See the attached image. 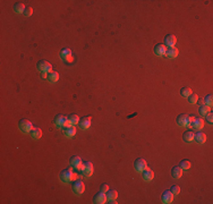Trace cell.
Listing matches in <instances>:
<instances>
[{
	"label": "cell",
	"mask_w": 213,
	"mask_h": 204,
	"mask_svg": "<svg viewBox=\"0 0 213 204\" xmlns=\"http://www.w3.org/2000/svg\"><path fill=\"white\" fill-rule=\"evenodd\" d=\"M59 178L62 183H72L75 179H77V175L70 170V169H65L59 174Z\"/></svg>",
	"instance_id": "1"
},
{
	"label": "cell",
	"mask_w": 213,
	"mask_h": 204,
	"mask_svg": "<svg viewBox=\"0 0 213 204\" xmlns=\"http://www.w3.org/2000/svg\"><path fill=\"white\" fill-rule=\"evenodd\" d=\"M195 117L193 116H189V115H185V113H181V115H179V116L177 117V124H178V126H180V127H186V128H189L191 127V124H192L193 119H194Z\"/></svg>",
	"instance_id": "2"
},
{
	"label": "cell",
	"mask_w": 213,
	"mask_h": 204,
	"mask_svg": "<svg viewBox=\"0 0 213 204\" xmlns=\"http://www.w3.org/2000/svg\"><path fill=\"white\" fill-rule=\"evenodd\" d=\"M72 191L75 195L81 196L85 191V186L81 179H75L74 182H72Z\"/></svg>",
	"instance_id": "3"
},
{
	"label": "cell",
	"mask_w": 213,
	"mask_h": 204,
	"mask_svg": "<svg viewBox=\"0 0 213 204\" xmlns=\"http://www.w3.org/2000/svg\"><path fill=\"white\" fill-rule=\"evenodd\" d=\"M53 124H55L56 127L61 128V129H64L65 127L70 125L68 118L66 116H64V115H57L55 117V119H53Z\"/></svg>",
	"instance_id": "4"
},
{
	"label": "cell",
	"mask_w": 213,
	"mask_h": 204,
	"mask_svg": "<svg viewBox=\"0 0 213 204\" xmlns=\"http://www.w3.org/2000/svg\"><path fill=\"white\" fill-rule=\"evenodd\" d=\"M18 128L21 129L22 133L28 134V133H31V131H32L34 127L30 120H27V119H22V120H19V122H18Z\"/></svg>",
	"instance_id": "5"
},
{
	"label": "cell",
	"mask_w": 213,
	"mask_h": 204,
	"mask_svg": "<svg viewBox=\"0 0 213 204\" xmlns=\"http://www.w3.org/2000/svg\"><path fill=\"white\" fill-rule=\"evenodd\" d=\"M69 165L72 168H74L75 170H77L81 174V171H82V167H83V161L81 157L78 156H74L69 159Z\"/></svg>",
	"instance_id": "6"
},
{
	"label": "cell",
	"mask_w": 213,
	"mask_h": 204,
	"mask_svg": "<svg viewBox=\"0 0 213 204\" xmlns=\"http://www.w3.org/2000/svg\"><path fill=\"white\" fill-rule=\"evenodd\" d=\"M93 171H94V168H93V163L90 161H85L83 162V167H82V171L81 174L85 177H91L93 175Z\"/></svg>",
	"instance_id": "7"
},
{
	"label": "cell",
	"mask_w": 213,
	"mask_h": 204,
	"mask_svg": "<svg viewBox=\"0 0 213 204\" xmlns=\"http://www.w3.org/2000/svg\"><path fill=\"white\" fill-rule=\"evenodd\" d=\"M37 67L39 69V72H41V73L49 74L52 70V65L47 60H40L37 64Z\"/></svg>",
	"instance_id": "8"
},
{
	"label": "cell",
	"mask_w": 213,
	"mask_h": 204,
	"mask_svg": "<svg viewBox=\"0 0 213 204\" xmlns=\"http://www.w3.org/2000/svg\"><path fill=\"white\" fill-rule=\"evenodd\" d=\"M147 168V163L143 158H138L134 161V169L137 172H142Z\"/></svg>",
	"instance_id": "9"
},
{
	"label": "cell",
	"mask_w": 213,
	"mask_h": 204,
	"mask_svg": "<svg viewBox=\"0 0 213 204\" xmlns=\"http://www.w3.org/2000/svg\"><path fill=\"white\" fill-rule=\"evenodd\" d=\"M91 122H92V118L90 116H85V117H82V118H79V122L78 125L81 127V129H88V128L91 127Z\"/></svg>",
	"instance_id": "10"
},
{
	"label": "cell",
	"mask_w": 213,
	"mask_h": 204,
	"mask_svg": "<svg viewBox=\"0 0 213 204\" xmlns=\"http://www.w3.org/2000/svg\"><path fill=\"white\" fill-rule=\"evenodd\" d=\"M174 201V194L171 193L170 189H167L165 192L162 193L161 195V202L163 204H169V203H172Z\"/></svg>",
	"instance_id": "11"
},
{
	"label": "cell",
	"mask_w": 213,
	"mask_h": 204,
	"mask_svg": "<svg viewBox=\"0 0 213 204\" xmlns=\"http://www.w3.org/2000/svg\"><path fill=\"white\" fill-rule=\"evenodd\" d=\"M204 124H205V120L201 117H197V118L193 119L192 124H191V127L193 129H196V131H201L202 128L204 127Z\"/></svg>",
	"instance_id": "12"
},
{
	"label": "cell",
	"mask_w": 213,
	"mask_h": 204,
	"mask_svg": "<svg viewBox=\"0 0 213 204\" xmlns=\"http://www.w3.org/2000/svg\"><path fill=\"white\" fill-rule=\"evenodd\" d=\"M93 203L95 204H104L106 203V195L103 192H99L93 197Z\"/></svg>",
	"instance_id": "13"
},
{
	"label": "cell",
	"mask_w": 213,
	"mask_h": 204,
	"mask_svg": "<svg viewBox=\"0 0 213 204\" xmlns=\"http://www.w3.org/2000/svg\"><path fill=\"white\" fill-rule=\"evenodd\" d=\"M177 43V37H175L174 34H167L165 37V46L168 48L175 47V44Z\"/></svg>",
	"instance_id": "14"
},
{
	"label": "cell",
	"mask_w": 213,
	"mask_h": 204,
	"mask_svg": "<svg viewBox=\"0 0 213 204\" xmlns=\"http://www.w3.org/2000/svg\"><path fill=\"white\" fill-rule=\"evenodd\" d=\"M166 51H167V47L163 44V43H158L156 46L154 47V53L159 57H163L166 56Z\"/></svg>",
	"instance_id": "15"
},
{
	"label": "cell",
	"mask_w": 213,
	"mask_h": 204,
	"mask_svg": "<svg viewBox=\"0 0 213 204\" xmlns=\"http://www.w3.org/2000/svg\"><path fill=\"white\" fill-rule=\"evenodd\" d=\"M62 131H64V135L66 137H68V138H72V137L75 136V134H76V127L74 125L67 126V127H65Z\"/></svg>",
	"instance_id": "16"
},
{
	"label": "cell",
	"mask_w": 213,
	"mask_h": 204,
	"mask_svg": "<svg viewBox=\"0 0 213 204\" xmlns=\"http://www.w3.org/2000/svg\"><path fill=\"white\" fill-rule=\"evenodd\" d=\"M194 141L196 142L197 144H203L205 143V141H206V135L204 134L203 132L201 131H197L196 133L194 134Z\"/></svg>",
	"instance_id": "17"
},
{
	"label": "cell",
	"mask_w": 213,
	"mask_h": 204,
	"mask_svg": "<svg viewBox=\"0 0 213 204\" xmlns=\"http://www.w3.org/2000/svg\"><path fill=\"white\" fill-rule=\"evenodd\" d=\"M141 174H142V178H143L145 182H151V180L154 178V171L149 169V168H146L145 170L142 171Z\"/></svg>",
	"instance_id": "18"
},
{
	"label": "cell",
	"mask_w": 213,
	"mask_h": 204,
	"mask_svg": "<svg viewBox=\"0 0 213 204\" xmlns=\"http://www.w3.org/2000/svg\"><path fill=\"white\" fill-rule=\"evenodd\" d=\"M179 51H178V49L175 48V47H171V48H167V51H166V57L170 59H174L176 58L177 56H178Z\"/></svg>",
	"instance_id": "19"
},
{
	"label": "cell",
	"mask_w": 213,
	"mask_h": 204,
	"mask_svg": "<svg viewBox=\"0 0 213 204\" xmlns=\"http://www.w3.org/2000/svg\"><path fill=\"white\" fill-rule=\"evenodd\" d=\"M171 176L176 178V179H179L183 176V169L179 167V166H175L172 169H171Z\"/></svg>",
	"instance_id": "20"
},
{
	"label": "cell",
	"mask_w": 213,
	"mask_h": 204,
	"mask_svg": "<svg viewBox=\"0 0 213 204\" xmlns=\"http://www.w3.org/2000/svg\"><path fill=\"white\" fill-rule=\"evenodd\" d=\"M31 137L33 138V140H40L41 137H42V131H41V128L39 127H34L30 133Z\"/></svg>",
	"instance_id": "21"
},
{
	"label": "cell",
	"mask_w": 213,
	"mask_h": 204,
	"mask_svg": "<svg viewBox=\"0 0 213 204\" xmlns=\"http://www.w3.org/2000/svg\"><path fill=\"white\" fill-rule=\"evenodd\" d=\"M194 134L195 133L193 131H186L183 134L184 142H186V143H191V142H193V141H194Z\"/></svg>",
	"instance_id": "22"
},
{
	"label": "cell",
	"mask_w": 213,
	"mask_h": 204,
	"mask_svg": "<svg viewBox=\"0 0 213 204\" xmlns=\"http://www.w3.org/2000/svg\"><path fill=\"white\" fill-rule=\"evenodd\" d=\"M72 55H73V53H72V51H70V49H68V48L61 49L60 52H59V56H60V58L62 59L64 61L67 60V59L69 58Z\"/></svg>",
	"instance_id": "23"
},
{
	"label": "cell",
	"mask_w": 213,
	"mask_h": 204,
	"mask_svg": "<svg viewBox=\"0 0 213 204\" xmlns=\"http://www.w3.org/2000/svg\"><path fill=\"white\" fill-rule=\"evenodd\" d=\"M50 83H56L58 82L59 79V74L58 72H56V70H51L50 73L48 74V78H47Z\"/></svg>",
	"instance_id": "24"
},
{
	"label": "cell",
	"mask_w": 213,
	"mask_h": 204,
	"mask_svg": "<svg viewBox=\"0 0 213 204\" xmlns=\"http://www.w3.org/2000/svg\"><path fill=\"white\" fill-rule=\"evenodd\" d=\"M106 201L117 200V197H118V192L115 191V189H109V191L106 193Z\"/></svg>",
	"instance_id": "25"
},
{
	"label": "cell",
	"mask_w": 213,
	"mask_h": 204,
	"mask_svg": "<svg viewBox=\"0 0 213 204\" xmlns=\"http://www.w3.org/2000/svg\"><path fill=\"white\" fill-rule=\"evenodd\" d=\"M25 8H26V7L24 6V3H22V2H17L14 5V12H15L16 14H22V12H24Z\"/></svg>",
	"instance_id": "26"
},
{
	"label": "cell",
	"mask_w": 213,
	"mask_h": 204,
	"mask_svg": "<svg viewBox=\"0 0 213 204\" xmlns=\"http://www.w3.org/2000/svg\"><path fill=\"white\" fill-rule=\"evenodd\" d=\"M198 111H200V113H201L202 116H205V115H207L211 111V107H209L206 104H203V106H200Z\"/></svg>",
	"instance_id": "27"
},
{
	"label": "cell",
	"mask_w": 213,
	"mask_h": 204,
	"mask_svg": "<svg viewBox=\"0 0 213 204\" xmlns=\"http://www.w3.org/2000/svg\"><path fill=\"white\" fill-rule=\"evenodd\" d=\"M179 93H180V95H181L183 97H188L189 95L192 94L193 92H192V88H189V87H187V86H186V87H183L181 90H180Z\"/></svg>",
	"instance_id": "28"
},
{
	"label": "cell",
	"mask_w": 213,
	"mask_h": 204,
	"mask_svg": "<svg viewBox=\"0 0 213 204\" xmlns=\"http://www.w3.org/2000/svg\"><path fill=\"white\" fill-rule=\"evenodd\" d=\"M68 120H69L70 125H77L79 122V117L77 116V115H75V113H73V115H70L69 117H68Z\"/></svg>",
	"instance_id": "29"
},
{
	"label": "cell",
	"mask_w": 213,
	"mask_h": 204,
	"mask_svg": "<svg viewBox=\"0 0 213 204\" xmlns=\"http://www.w3.org/2000/svg\"><path fill=\"white\" fill-rule=\"evenodd\" d=\"M179 167L181 168L183 170H188L189 168L192 167V163H191V161H188V160H183V161H180Z\"/></svg>",
	"instance_id": "30"
},
{
	"label": "cell",
	"mask_w": 213,
	"mask_h": 204,
	"mask_svg": "<svg viewBox=\"0 0 213 204\" xmlns=\"http://www.w3.org/2000/svg\"><path fill=\"white\" fill-rule=\"evenodd\" d=\"M204 103L209 106V107H212L213 104V95L212 94H207L206 97H204Z\"/></svg>",
	"instance_id": "31"
},
{
	"label": "cell",
	"mask_w": 213,
	"mask_h": 204,
	"mask_svg": "<svg viewBox=\"0 0 213 204\" xmlns=\"http://www.w3.org/2000/svg\"><path fill=\"white\" fill-rule=\"evenodd\" d=\"M188 102L191 104H195L196 102H197V100H198V97H197V94H195V93H192V94L189 95L188 97Z\"/></svg>",
	"instance_id": "32"
},
{
	"label": "cell",
	"mask_w": 213,
	"mask_h": 204,
	"mask_svg": "<svg viewBox=\"0 0 213 204\" xmlns=\"http://www.w3.org/2000/svg\"><path fill=\"white\" fill-rule=\"evenodd\" d=\"M32 14H33V8L32 7H26L24 10V15L26 17H30V16H32Z\"/></svg>",
	"instance_id": "33"
},
{
	"label": "cell",
	"mask_w": 213,
	"mask_h": 204,
	"mask_svg": "<svg viewBox=\"0 0 213 204\" xmlns=\"http://www.w3.org/2000/svg\"><path fill=\"white\" fill-rule=\"evenodd\" d=\"M170 191H171V193H172L174 195L179 194V193H180V187H179V186H177V185H174L170 188Z\"/></svg>",
	"instance_id": "34"
},
{
	"label": "cell",
	"mask_w": 213,
	"mask_h": 204,
	"mask_svg": "<svg viewBox=\"0 0 213 204\" xmlns=\"http://www.w3.org/2000/svg\"><path fill=\"white\" fill-rule=\"evenodd\" d=\"M205 120H206L209 124H212L213 122V113L211 112V111L207 113V115H205Z\"/></svg>",
	"instance_id": "35"
},
{
	"label": "cell",
	"mask_w": 213,
	"mask_h": 204,
	"mask_svg": "<svg viewBox=\"0 0 213 204\" xmlns=\"http://www.w3.org/2000/svg\"><path fill=\"white\" fill-rule=\"evenodd\" d=\"M101 192H103V193H106V192H108V191H109V185H108V184H106V183H104V184H102V185H101Z\"/></svg>",
	"instance_id": "36"
},
{
	"label": "cell",
	"mask_w": 213,
	"mask_h": 204,
	"mask_svg": "<svg viewBox=\"0 0 213 204\" xmlns=\"http://www.w3.org/2000/svg\"><path fill=\"white\" fill-rule=\"evenodd\" d=\"M196 103H197L198 106H203V104H205V103H204V99H198Z\"/></svg>",
	"instance_id": "37"
},
{
	"label": "cell",
	"mask_w": 213,
	"mask_h": 204,
	"mask_svg": "<svg viewBox=\"0 0 213 204\" xmlns=\"http://www.w3.org/2000/svg\"><path fill=\"white\" fill-rule=\"evenodd\" d=\"M41 78H42V79L48 78V74H47V73H41Z\"/></svg>",
	"instance_id": "38"
},
{
	"label": "cell",
	"mask_w": 213,
	"mask_h": 204,
	"mask_svg": "<svg viewBox=\"0 0 213 204\" xmlns=\"http://www.w3.org/2000/svg\"><path fill=\"white\" fill-rule=\"evenodd\" d=\"M73 60H74V57H73V55H72V56L69 57V58H68L67 60H66V62H72Z\"/></svg>",
	"instance_id": "39"
},
{
	"label": "cell",
	"mask_w": 213,
	"mask_h": 204,
	"mask_svg": "<svg viewBox=\"0 0 213 204\" xmlns=\"http://www.w3.org/2000/svg\"><path fill=\"white\" fill-rule=\"evenodd\" d=\"M108 203H110V204H117V200H110V201H108Z\"/></svg>",
	"instance_id": "40"
}]
</instances>
